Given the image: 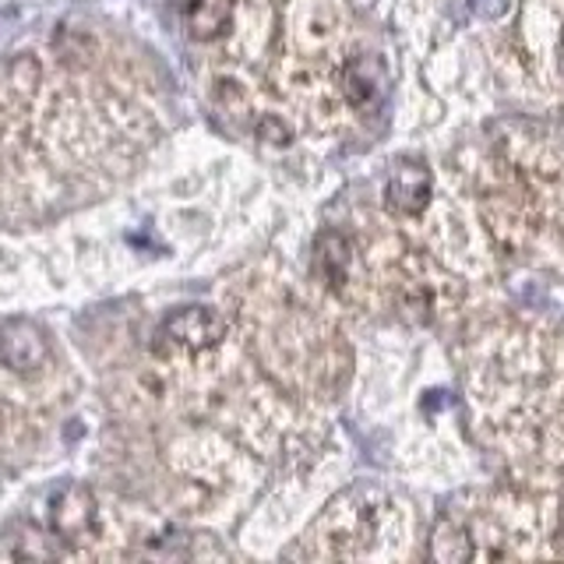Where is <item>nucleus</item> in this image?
<instances>
[{
	"label": "nucleus",
	"mask_w": 564,
	"mask_h": 564,
	"mask_svg": "<svg viewBox=\"0 0 564 564\" xmlns=\"http://www.w3.org/2000/svg\"><path fill=\"white\" fill-rule=\"evenodd\" d=\"M226 339V322L212 307H181L173 311L155 332V352H205Z\"/></svg>",
	"instance_id": "nucleus-1"
},
{
	"label": "nucleus",
	"mask_w": 564,
	"mask_h": 564,
	"mask_svg": "<svg viewBox=\"0 0 564 564\" xmlns=\"http://www.w3.org/2000/svg\"><path fill=\"white\" fill-rule=\"evenodd\" d=\"M0 364L11 375H40L50 364V339L46 332L29 322V317H8L0 325Z\"/></svg>",
	"instance_id": "nucleus-2"
},
{
	"label": "nucleus",
	"mask_w": 564,
	"mask_h": 564,
	"mask_svg": "<svg viewBox=\"0 0 564 564\" xmlns=\"http://www.w3.org/2000/svg\"><path fill=\"white\" fill-rule=\"evenodd\" d=\"M93 525H96L93 490H85L82 484H64L50 498V529H53V536L75 543L85 533H93Z\"/></svg>",
	"instance_id": "nucleus-3"
},
{
	"label": "nucleus",
	"mask_w": 564,
	"mask_h": 564,
	"mask_svg": "<svg viewBox=\"0 0 564 564\" xmlns=\"http://www.w3.org/2000/svg\"><path fill=\"white\" fill-rule=\"evenodd\" d=\"M384 202L399 216H420L431 205V170L423 163H399L388 176Z\"/></svg>",
	"instance_id": "nucleus-4"
},
{
	"label": "nucleus",
	"mask_w": 564,
	"mask_h": 564,
	"mask_svg": "<svg viewBox=\"0 0 564 564\" xmlns=\"http://www.w3.org/2000/svg\"><path fill=\"white\" fill-rule=\"evenodd\" d=\"M349 269V243L339 234H325L317 240V272H322L332 286H343Z\"/></svg>",
	"instance_id": "nucleus-5"
},
{
	"label": "nucleus",
	"mask_w": 564,
	"mask_h": 564,
	"mask_svg": "<svg viewBox=\"0 0 564 564\" xmlns=\"http://www.w3.org/2000/svg\"><path fill=\"white\" fill-rule=\"evenodd\" d=\"M431 551H434V557H441V561H469V557H473V543H469V536H466V529H458L455 522L441 519Z\"/></svg>",
	"instance_id": "nucleus-6"
},
{
	"label": "nucleus",
	"mask_w": 564,
	"mask_h": 564,
	"mask_svg": "<svg viewBox=\"0 0 564 564\" xmlns=\"http://www.w3.org/2000/svg\"><path fill=\"white\" fill-rule=\"evenodd\" d=\"M557 64H561V75H564V32H561V40H557Z\"/></svg>",
	"instance_id": "nucleus-7"
}]
</instances>
